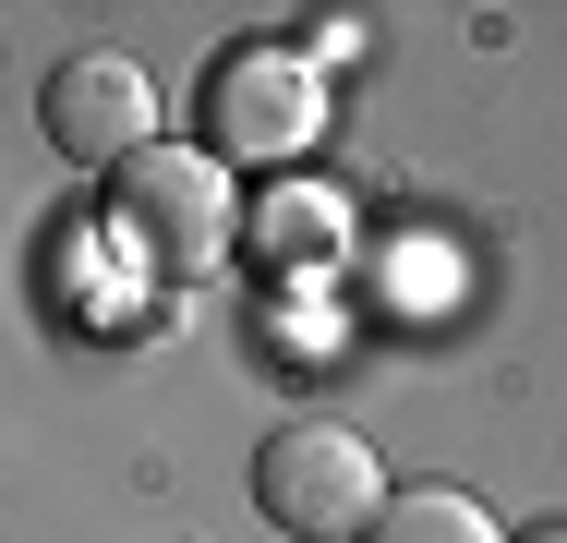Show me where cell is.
Segmentation results:
<instances>
[{
	"mask_svg": "<svg viewBox=\"0 0 567 543\" xmlns=\"http://www.w3.org/2000/svg\"><path fill=\"white\" fill-rule=\"evenodd\" d=\"M327 133V73L278 37H241L206 61V157L218 170H278Z\"/></svg>",
	"mask_w": 567,
	"mask_h": 543,
	"instance_id": "obj_2",
	"label": "cell"
},
{
	"mask_svg": "<svg viewBox=\"0 0 567 543\" xmlns=\"http://www.w3.org/2000/svg\"><path fill=\"white\" fill-rule=\"evenodd\" d=\"M350 543H507V520L483 495H458V483H399Z\"/></svg>",
	"mask_w": 567,
	"mask_h": 543,
	"instance_id": "obj_6",
	"label": "cell"
},
{
	"mask_svg": "<svg viewBox=\"0 0 567 543\" xmlns=\"http://www.w3.org/2000/svg\"><path fill=\"white\" fill-rule=\"evenodd\" d=\"M37 121H49V145H61L73 170H97V182H110L121 157H145V145H157V85H145V61H133V49H73V61L37 85Z\"/></svg>",
	"mask_w": 567,
	"mask_h": 543,
	"instance_id": "obj_4",
	"label": "cell"
},
{
	"mask_svg": "<svg viewBox=\"0 0 567 543\" xmlns=\"http://www.w3.org/2000/svg\"><path fill=\"white\" fill-rule=\"evenodd\" d=\"M110 242L145 254L157 278H206L218 254H241V194L206 145H145L110 170Z\"/></svg>",
	"mask_w": 567,
	"mask_h": 543,
	"instance_id": "obj_1",
	"label": "cell"
},
{
	"mask_svg": "<svg viewBox=\"0 0 567 543\" xmlns=\"http://www.w3.org/2000/svg\"><path fill=\"white\" fill-rule=\"evenodd\" d=\"M254 508L290 543H339V532H362V520L386 508V459L350 423H315V411H302V423H278L254 447Z\"/></svg>",
	"mask_w": 567,
	"mask_h": 543,
	"instance_id": "obj_3",
	"label": "cell"
},
{
	"mask_svg": "<svg viewBox=\"0 0 567 543\" xmlns=\"http://www.w3.org/2000/svg\"><path fill=\"white\" fill-rule=\"evenodd\" d=\"M339 242H350V206L339 194H266V206H241V254L266 266V278H302V266H339Z\"/></svg>",
	"mask_w": 567,
	"mask_h": 543,
	"instance_id": "obj_5",
	"label": "cell"
}]
</instances>
